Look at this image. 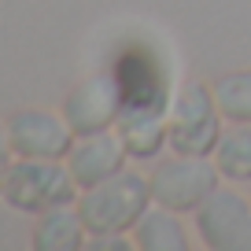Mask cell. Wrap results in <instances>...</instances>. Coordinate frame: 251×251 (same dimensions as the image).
<instances>
[{
    "mask_svg": "<svg viewBox=\"0 0 251 251\" xmlns=\"http://www.w3.org/2000/svg\"><path fill=\"white\" fill-rule=\"evenodd\" d=\"M122 159H126V144L122 137H107V133H89L81 144H74L71 155H67V170L74 174L81 188H96L100 181L115 177L122 170Z\"/></svg>",
    "mask_w": 251,
    "mask_h": 251,
    "instance_id": "obj_9",
    "label": "cell"
},
{
    "mask_svg": "<svg viewBox=\"0 0 251 251\" xmlns=\"http://www.w3.org/2000/svg\"><path fill=\"white\" fill-rule=\"evenodd\" d=\"M218 170L233 181H251V122H240L218 141Z\"/></svg>",
    "mask_w": 251,
    "mask_h": 251,
    "instance_id": "obj_12",
    "label": "cell"
},
{
    "mask_svg": "<svg viewBox=\"0 0 251 251\" xmlns=\"http://www.w3.org/2000/svg\"><path fill=\"white\" fill-rule=\"evenodd\" d=\"M151 185L141 177V174H122L100 181L96 188H85V200H81L78 214L85 222L89 233L96 236H111L122 233V229L137 226L144 218V207H148Z\"/></svg>",
    "mask_w": 251,
    "mask_h": 251,
    "instance_id": "obj_1",
    "label": "cell"
},
{
    "mask_svg": "<svg viewBox=\"0 0 251 251\" xmlns=\"http://www.w3.org/2000/svg\"><path fill=\"white\" fill-rule=\"evenodd\" d=\"M196 229L214 251H251V207L244 196L214 188L200 203Z\"/></svg>",
    "mask_w": 251,
    "mask_h": 251,
    "instance_id": "obj_6",
    "label": "cell"
},
{
    "mask_svg": "<svg viewBox=\"0 0 251 251\" xmlns=\"http://www.w3.org/2000/svg\"><path fill=\"white\" fill-rule=\"evenodd\" d=\"M71 126L48 111H23L8 122V141L23 159H63L71 155Z\"/></svg>",
    "mask_w": 251,
    "mask_h": 251,
    "instance_id": "obj_7",
    "label": "cell"
},
{
    "mask_svg": "<svg viewBox=\"0 0 251 251\" xmlns=\"http://www.w3.org/2000/svg\"><path fill=\"white\" fill-rule=\"evenodd\" d=\"M67 126L74 133L89 137V133H103L111 122L118 118V89H115V78H96L89 85H78L71 96H67Z\"/></svg>",
    "mask_w": 251,
    "mask_h": 251,
    "instance_id": "obj_8",
    "label": "cell"
},
{
    "mask_svg": "<svg viewBox=\"0 0 251 251\" xmlns=\"http://www.w3.org/2000/svg\"><path fill=\"white\" fill-rule=\"evenodd\" d=\"M74 181L71 170H59L55 159H23L11 166L4 196L15 211H52V207H67L74 200Z\"/></svg>",
    "mask_w": 251,
    "mask_h": 251,
    "instance_id": "obj_3",
    "label": "cell"
},
{
    "mask_svg": "<svg viewBox=\"0 0 251 251\" xmlns=\"http://www.w3.org/2000/svg\"><path fill=\"white\" fill-rule=\"evenodd\" d=\"M11 141H8V129H0V192H4V185H8V174H11V166H8V155H11Z\"/></svg>",
    "mask_w": 251,
    "mask_h": 251,
    "instance_id": "obj_15",
    "label": "cell"
},
{
    "mask_svg": "<svg viewBox=\"0 0 251 251\" xmlns=\"http://www.w3.org/2000/svg\"><path fill=\"white\" fill-rule=\"evenodd\" d=\"M81 214L67 211V207H52V211L41 218L37 233H33V248L37 251H74L81 248Z\"/></svg>",
    "mask_w": 251,
    "mask_h": 251,
    "instance_id": "obj_10",
    "label": "cell"
},
{
    "mask_svg": "<svg viewBox=\"0 0 251 251\" xmlns=\"http://www.w3.org/2000/svg\"><path fill=\"white\" fill-rule=\"evenodd\" d=\"M218 100L203 85H188L174 103V118L166 129V141L177 155H207L218 148Z\"/></svg>",
    "mask_w": 251,
    "mask_h": 251,
    "instance_id": "obj_5",
    "label": "cell"
},
{
    "mask_svg": "<svg viewBox=\"0 0 251 251\" xmlns=\"http://www.w3.org/2000/svg\"><path fill=\"white\" fill-rule=\"evenodd\" d=\"M137 248H148V251H185V229L181 222L174 218L170 211H155V214H144L137 222Z\"/></svg>",
    "mask_w": 251,
    "mask_h": 251,
    "instance_id": "obj_11",
    "label": "cell"
},
{
    "mask_svg": "<svg viewBox=\"0 0 251 251\" xmlns=\"http://www.w3.org/2000/svg\"><path fill=\"white\" fill-rule=\"evenodd\" d=\"M218 166H211L203 155H181L163 163L151 174V200L166 211H200L207 196L218 188Z\"/></svg>",
    "mask_w": 251,
    "mask_h": 251,
    "instance_id": "obj_4",
    "label": "cell"
},
{
    "mask_svg": "<svg viewBox=\"0 0 251 251\" xmlns=\"http://www.w3.org/2000/svg\"><path fill=\"white\" fill-rule=\"evenodd\" d=\"M115 89H118V122L137 118H163L166 115V71L148 52H122L115 63Z\"/></svg>",
    "mask_w": 251,
    "mask_h": 251,
    "instance_id": "obj_2",
    "label": "cell"
},
{
    "mask_svg": "<svg viewBox=\"0 0 251 251\" xmlns=\"http://www.w3.org/2000/svg\"><path fill=\"white\" fill-rule=\"evenodd\" d=\"M118 137H122L126 151L137 159H151L166 141L163 118H137V122H118Z\"/></svg>",
    "mask_w": 251,
    "mask_h": 251,
    "instance_id": "obj_13",
    "label": "cell"
},
{
    "mask_svg": "<svg viewBox=\"0 0 251 251\" xmlns=\"http://www.w3.org/2000/svg\"><path fill=\"white\" fill-rule=\"evenodd\" d=\"M214 100H218V111L229 122H251V71L218 81Z\"/></svg>",
    "mask_w": 251,
    "mask_h": 251,
    "instance_id": "obj_14",
    "label": "cell"
}]
</instances>
